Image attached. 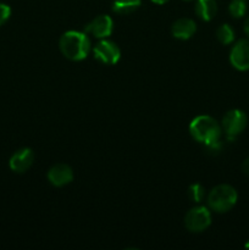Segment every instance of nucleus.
Returning <instances> with one entry per match:
<instances>
[{
    "mask_svg": "<svg viewBox=\"0 0 249 250\" xmlns=\"http://www.w3.org/2000/svg\"><path fill=\"white\" fill-rule=\"evenodd\" d=\"M34 161V153L31 148H21L12 154L9 160V166L14 172L24 173Z\"/></svg>",
    "mask_w": 249,
    "mask_h": 250,
    "instance_id": "1a4fd4ad",
    "label": "nucleus"
},
{
    "mask_svg": "<svg viewBox=\"0 0 249 250\" xmlns=\"http://www.w3.org/2000/svg\"><path fill=\"white\" fill-rule=\"evenodd\" d=\"M238 200V193L232 186L219 185L210 190L208 195V205L210 209L219 214L229 211Z\"/></svg>",
    "mask_w": 249,
    "mask_h": 250,
    "instance_id": "7ed1b4c3",
    "label": "nucleus"
},
{
    "mask_svg": "<svg viewBox=\"0 0 249 250\" xmlns=\"http://www.w3.org/2000/svg\"><path fill=\"white\" fill-rule=\"evenodd\" d=\"M188 198L194 203H200L205 197V189L200 183H193L187 190Z\"/></svg>",
    "mask_w": 249,
    "mask_h": 250,
    "instance_id": "dca6fc26",
    "label": "nucleus"
},
{
    "mask_svg": "<svg viewBox=\"0 0 249 250\" xmlns=\"http://www.w3.org/2000/svg\"><path fill=\"white\" fill-rule=\"evenodd\" d=\"M10 16H11V7L7 4L0 2V27L6 23Z\"/></svg>",
    "mask_w": 249,
    "mask_h": 250,
    "instance_id": "f3484780",
    "label": "nucleus"
},
{
    "mask_svg": "<svg viewBox=\"0 0 249 250\" xmlns=\"http://www.w3.org/2000/svg\"><path fill=\"white\" fill-rule=\"evenodd\" d=\"M244 33H246L249 38V17L244 21Z\"/></svg>",
    "mask_w": 249,
    "mask_h": 250,
    "instance_id": "aec40b11",
    "label": "nucleus"
},
{
    "mask_svg": "<svg viewBox=\"0 0 249 250\" xmlns=\"http://www.w3.org/2000/svg\"><path fill=\"white\" fill-rule=\"evenodd\" d=\"M195 14L203 21H211L217 14L216 0H197V2H195Z\"/></svg>",
    "mask_w": 249,
    "mask_h": 250,
    "instance_id": "f8f14e48",
    "label": "nucleus"
},
{
    "mask_svg": "<svg viewBox=\"0 0 249 250\" xmlns=\"http://www.w3.org/2000/svg\"><path fill=\"white\" fill-rule=\"evenodd\" d=\"M234 29L228 23H224L217 28L216 38L224 45H228L234 41Z\"/></svg>",
    "mask_w": 249,
    "mask_h": 250,
    "instance_id": "4468645a",
    "label": "nucleus"
},
{
    "mask_svg": "<svg viewBox=\"0 0 249 250\" xmlns=\"http://www.w3.org/2000/svg\"><path fill=\"white\" fill-rule=\"evenodd\" d=\"M242 171H243L244 175L249 176V158H247L246 160L242 163Z\"/></svg>",
    "mask_w": 249,
    "mask_h": 250,
    "instance_id": "6ab92c4d",
    "label": "nucleus"
},
{
    "mask_svg": "<svg viewBox=\"0 0 249 250\" xmlns=\"http://www.w3.org/2000/svg\"><path fill=\"white\" fill-rule=\"evenodd\" d=\"M185 1H190V0H185Z\"/></svg>",
    "mask_w": 249,
    "mask_h": 250,
    "instance_id": "5701e85b",
    "label": "nucleus"
},
{
    "mask_svg": "<svg viewBox=\"0 0 249 250\" xmlns=\"http://www.w3.org/2000/svg\"><path fill=\"white\" fill-rule=\"evenodd\" d=\"M186 229L193 233L205 231L211 225V212L207 207H195L187 212L185 217Z\"/></svg>",
    "mask_w": 249,
    "mask_h": 250,
    "instance_id": "39448f33",
    "label": "nucleus"
},
{
    "mask_svg": "<svg viewBox=\"0 0 249 250\" xmlns=\"http://www.w3.org/2000/svg\"><path fill=\"white\" fill-rule=\"evenodd\" d=\"M205 146V150L208 151V153L210 154H219L220 151L222 150V142L221 141H216L214 142V143H210V144H207Z\"/></svg>",
    "mask_w": 249,
    "mask_h": 250,
    "instance_id": "a211bd4d",
    "label": "nucleus"
},
{
    "mask_svg": "<svg viewBox=\"0 0 249 250\" xmlns=\"http://www.w3.org/2000/svg\"><path fill=\"white\" fill-rule=\"evenodd\" d=\"M93 54H94V59L105 65H115L119 62L121 58V50L117 44L106 38L102 39L99 43L95 44Z\"/></svg>",
    "mask_w": 249,
    "mask_h": 250,
    "instance_id": "423d86ee",
    "label": "nucleus"
},
{
    "mask_svg": "<svg viewBox=\"0 0 249 250\" xmlns=\"http://www.w3.org/2000/svg\"><path fill=\"white\" fill-rule=\"evenodd\" d=\"M247 125H248V117L246 112L239 109H232L222 117L221 127L227 137L229 139H233L246 129Z\"/></svg>",
    "mask_w": 249,
    "mask_h": 250,
    "instance_id": "20e7f679",
    "label": "nucleus"
},
{
    "mask_svg": "<svg viewBox=\"0 0 249 250\" xmlns=\"http://www.w3.org/2000/svg\"><path fill=\"white\" fill-rule=\"evenodd\" d=\"M195 31H197V24L192 19H178L177 21L173 22L172 27H171V33L176 39L180 41H187V39L192 38L194 36Z\"/></svg>",
    "mask_w": 249,
    "mask_h": 250,
    "instance_id": "9b49d317",
    "label": "nucleus"
},
{
    "mask_svg": "<svg viewBox=\"0 0 249 250\" xmlns=\"http://www.w3.org/2000/svg\"><path fill=\"white\" fill-rule=\"evenodd\" d=\"M59 48L61 54L68 60L82 61L92 50V44L85 32L67 31L60 37Z\"/></svg>",
    "mask_w": 249,
    "mask_h": 250,
    "instance_id": "f257e3e1",
    "label": "nucleus"
},
{
    "mask_svg": "<svg viewBox=\"0 0 249 250\" xmlns=\"http://www.w3.org/2000/svg\"><path fill=\"white\" fill-rule=\"evenodd\" d=\"M142 4V0H114L112 11L119 15H128L136 11Z\"/></svg>",
    "mask_w": 249,
    "mask_h": 250,
    "instance_id": "ddd939ff",
    "label": "nucleus"
},
{
    "mask_svg": "<svg viewBox=\"0 0 249 250\" xmlns=\"http://www.w3.org/2000/svg\"><path fill=\"white\" fill-rule=\"evenodd\" d=\"M229 62L236 70H249V39H241L229 51Z\"/></svg>",
    "mask_w": 249,
    "mask_h": 250,
    "instance_id": "6e6552de",
    "label": "nucleus"
},
{
    "mask_svg": "<svg viewBox=\"0 0 249 250\" xmlns=\"http://www.w3.org/2000/svg\"><path fill=\"white\" fill-rule=\"evenodd\" d=\"M248 10L247 0H231L228 5V12L233 19H242Z\"/></svg>",
    "mask_w": 249,
    "mask_h": 250,
    "instance_id": "2eb2a0df",
    "label": "nucleus"
},
{
    "mask_svg": "<svg viewBox=\"0 0 249 250\" xmlns=\"http://www.w3.org/2000/svg\"><path fill=\"white\" fill-rule=\"evenodd\" d=\"M48 180L54 187H63L73 180V171L66 164H56L48 171Z\"/></svg>",
    "mask_w": 249,
    "mask_h": 250,
    "instance_id": "9d476101",
    "label": "nucleus"
},
{
    "mask_svg": "<svg viewBox=\"0 0 249 250\" xmlns=\"http://www.w3.org/2000/svg\"><path fill=\"white\" fill-rule=\"evenodd\" d=\"M189 133L197 142L203 146L220 141L222 133V127L219 122L211 116L200 115L194 117L189 124Z\"/></svg>",
    "mask_w": 249,
    "mask_h": 250,
    "instance_id": "f03ea898",
    "label": "nucleus"
},
{
    "mask_svg": "<svg viewBox=\"0 0 249 250\" xmlns=\"http://www.w3.org/2000/svg\"><path fill=\"white\" fill-rule=\"evenodd\" d=\"M114 31V21L109 15H100L85 24L84 32L97 39H105Z\"/></svg>",
    "mask_w": 249,
    "mask_h": 250,
    "instance_id": "0eeeda50",
    "label": "nucleus"
},
{
    "mask_svg": "<svg viewBox=\"0 0 249 250\" xmlns=\"http://www.w3.org/2000/svg\"><path fill=\"white\" fill-rule=\"evenodd\" d=\"M244 247H246V248H248V249H249V242H247L246 246H244Z\"/></svg>",
    "mask_w": 249,
    "mask_h": 250,
    "instance_id": "4be33fe9",
    "label": "nucleus"
},
{
    "mask_svg": "<svg viewBox=\"0 0 249 250\" xmlns=\"http://www.w3.org/2000/svg\"><path fill=\"white\" fill-rule=\"evenodd\" d=\"M154 4H158V5H164L168 1V0H151Z\"/></svg>",
    "mask_w": 249,
    "mask_h": 250,
    "instance_id": "412c9836",
    "label": "nucleus"
}]
</instances>
